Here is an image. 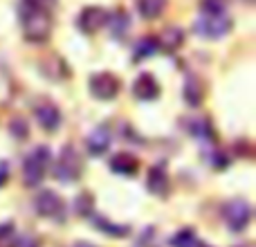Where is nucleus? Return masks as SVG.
I'll return each mask as SVG.
<instances>
[{
  "label": "nucleus",
  "mask_w": 256,
  "mask_h": 247,
  "mask_svg": "<svg viewBox=\"0 0 256 247\" xmlns=\"http://www.w3.org/2000/svg\"><path fill=\"white\" fill-rule=\"evenodd\" d=\"M34 212L36 216L48 218L54 222H66V202L58 194L50 189H40L34 196Z\"/></svg>",
  "instance_id": "nucleus-5"
},
{
  "label": "nucleus",
  "mask_w": 256,
  "mask_h": 247,
  "mask_svg": "<svg viewBox=\"0 0 256 247\" xmlns=\"http://www.w3.org/2000/svg\"><path fill=\"white\" fill-rule=\"evenodd\" d=\"M88 90L99 102H112V99H117V94L122 90V81L112 72H97V74L90 76Z\"/></svg>",
  "instance_id": "nucleus-7"
},
{
  "label": "nucleus",
  "mask_w": 256,
  "mask_h": 247,
  "mask_svg": "<svg viewBox=\"0 0 256 247\" xmlns=\"http://www.w3.org/2000/svg\"><path fill=\"white\" fill-rule=\"evenodd\" d=\"M108 166H110V171L117 173V176L135 178L137 171H140V160H137L132 153H128V150H120V153H115L110 158Z\"/></svg>",
  "instance_id": "nucleus-14"
},
{
  "label": "nucleus",
  "mask_w": 256,
  "mask_h": 247,
  "mask_svg": "<svg viewBox=\"0 0 256 247\" xmlns=\"http://www.w3.org/2000/svg\"><path fill=\"white\" fill-rule=\"evenodd\" d=\"M90 225L92 227H97L102 234H106V236H112V238H126L128 234H130V227L128 225H120V222H112V220H108L106 216H102V214H90Z\"/></svg>",
  "instance_id": "nucleus-15"
},
{
  "label": "nucleus",
  "mask_w": 256,
  "mask_h": 247,
  "mask_svg": "<svg viewBox=\"0 0 256 247\" xmlns=\"http://www.w3.org/2000/svg\"><path fill=\"white\" fill-rule=\"evenodd\" d=\"M146 189L148 194L158 196V198H164L171 191V178H168L164 164H153L148 168V176H146Z\"/></svg>",
  "instance_id": "nucleus-11"
},
{
  "label": "nucleus",
  "mask_w": 256,
  "mask_h": 247,
  "mask_svg": "<svg viewBox=\"0 0 256 247\" xmlns=\"http://www.w3.org/2000/svg\"><path fill=\"white\" fill-rule=\"evenodd\" d=\"M7 180H9V162L0 160V186H4Z\"/></svg>",
  "instance_id": "nucleus-27"
},
{
  "label": "nucleus",
  "mask_w": 256,
  "mask_h": 247,
  "mask_svg": "<svg viewBox=\"0 0 256 247\" xmlns=\"http://www.w3.org/2000/svg\"><path fill=\"white\" fill-rule=\"evenodd\" d=\"M110 144H112V130L108 124H99L90 130V135L86 137V150L88 155L92 158H102L110 150Z\"/></svg>",
  "instance_id": "nucleus-8"
},
{
  "label": "nucleus",
  "mask_w": 256,
  "mask_h": 247,
  "mask_svg": "<svg viewBox=\"0 0 256 247\" xmlns=\"http://www.w3.org/2000/svg\"><path fill=\"white\" fill-rule=\"evenodd\" d=\"M227 7V0H200V12L202 14H222Z\"/></svg>",
  "instance_id": "nucleus-25"
},
{
  "label": "nucleus",
  "mask_w": 256,
  "mask_h": 247,
  "mask_svg": "<svg viewBox=\"0 0 256 247\" xmlns=\"http://www.w3.org/2000/svg\"><path fill=\"white\" fill-rule=\"evenodd\" d=\"M158 50H160L158 38H155V36H144V38H140L135 43V48H132V58H135V63H142L153 56Z\"/></svg>",
  "instance_id": "nucleus-20"
},
{
  "label": "nucleus",
  "mask_w": 256,
  "mask_h": 247,
  "mask_svg": "<svg viewBox=\"0 0 256 247\" xmlns=\"http://www.w3.org/2000/svg\"><path fill=\"white\" fill-rule=\"evenodd\" d=\"M238 247H252V245H238Z\"/></svg>",
  "instance_id": "nucleus-30"
},
{
  "label": "nucleus",
  "mask_w": 256,
  "mask_h": 247,
  "mask_svg": "<svg viewBox=\"0 0 256 247\" xmlns=\"http://www.w3.org/2000/svg\"><path fill=\"white\" fill-rule=\"evenodd\" d=\"M168 0H140L137 9H140V16L146 20H155V18L162 16V12L166 9Z\"/></svg>",
  "instance_id": "nucleus-21"
},
{
  "label": "nucleus",
  "mask_w": 256,
  "mask_h": 247,
  "mask_svg": "<svg viewBox=\"0 0 256 247\" xmlns=\"http://www.w3.org/2000/svg\"><path fill=\"white\" fill-rule=\"evenodd\" d=\"M18 18H20V30L30 43H48L50 36L54 30V18H52V9L34 4L30 0H20L18 7Z\"/></svg>",
  "instance_id": "nucleus-1"
},
{
  "label": "nucleus",
  "mask_w": 256,
  "mask_h": 247,
  "mask_svg": "<svg viewBox=\"0 0 256 247\" xmlns=\"http://www.w3.org/2000/svg\"><path fill=\"white\" fill-rule=\"evenodd\" d=\"M182 97L189 106H200L204 99V90H202V84H200L196 76H186L184 79V86H182Z\"/></svg>",
  "instance_id": "nucleus-19"
},
{
  "label": "nucleus",
  "mask_w": 256,
  "mask_h": 247,
  "mask_svg": "<svg viewBox=\"0 0 256 247\" xmlns=\"http://www.w3.org/2000/svg\"><path fill=\"white\" fill-rule=\"evenodd\" d=\"M92 212H94V198H92V194H88V191H81V194L74 198V214H76V216H81V218H88Z\"/></svg>",
  "instance_id": "nucleus-23"
},
{
  "label": "nucleus",
  "mask_w": 256,
  "mask_h": 247,
  "mask_svg": "<svg viewBox=\"0 0 256 247\" xmlns=\"http://www.w3.org/2000/svg\"><path fill=\"white\" fill-rule=\"evenodd\" d=\"M106 25L110 27V36H112V38L122 40V38H126L128 30H130V16H128L124 9H117V12L108 14Z\"/></svg>",
  "instance_id": "nucleus-17"
},
{
  "label": "nucleus",
  "mask_w": 256,
  "mask_h": 247,
  "mask_svg": "<svg viewBox=\"0 0 256 247\" xmlns=\"http://www.w3.org/2000/svg\"><path fill=\"white\" fill-rule=\"evenodd\" d=\"M50 160H52V150L50 146H36L22 160V182L27 186H40V182L45 180L50 168Z\"/></svg>",
  "instance_id": "nucleus-2"
},
{
  "label": "nucleus",
  "mask_w": 256,
  "mask_h": 247,
  "mask_svg": "<svg viewBox=\"0 0 256 247\" xmlns=\"http://www.w3.org/2000/svg\"><path fill=\"white\" fill-rule=\"evenodd\" d=\"M9 132H12L14 140H27L30 137V124H27V120H22V117H14L9 122Z\"/></svg>",
  "instance_id": "nucleus-24"
},
{
  "label": "nucleus",
  "mask_w": 256,
  "mask_h": 247,
  "mask_svg": "<svg viewBox=\"0 0 256 247\" xmlns=\"http://www.w3.org/2000/svg\"><path fill=\"white\" fill-rule=\"evenodd\" d=\"M234 27L232 18L227 16L225 12L222 14H202L198 20L194 22V32L202 38H209V40H218L222 36H227Z\"/></svg>",
  "instance_id": "nucleus-4"
},
{
  "label": "nucleus",
  "mask_w": 256,
  "mask_h": 247,
  "mask_svg": "<svg viewBox=\"0 0 256 247\" xmlns=\"http://www.w3.org/2000/svg\"><path fill=\"white\" fill-rule=\"evenodd\" d=\"M198 247H212V245H198Z\"/></svg>",
  "instance_id": "nucleus-31"
},
{
  "label": "nucleus",
  "mask_w": 256,
  "mask_h": 247,
  "mask_svg": "<svg viewBox=\"0 0 256 247\" xmlns=\"http://www.w3.org/2000/svg\"><path fill=\"white\" fill-rule=\"evenodd\" d=\"M182 43H184V32H182L178 25L166 27V30L158 36V48L164 50V52H168V54L178 52V50L182 48Z\"/></svg>",
  "instance_id": "nucleus-16"
},
{
  "label": "nucleus",
  "mask_w": 256,
  "mask_h": 247,
  "mask_svg": "<svg viewBox=\"0 0 256 247\" xmlns=\"http://www.w3.org/2000/svg\"><path fill=\"white\" fill-rule=\"evenodd\" d=\"M108 20V12L104 7H97V4H90V7H84L76 18V27L84 34H94L99 32Z\"/></svg>",
  "instance_id": "nucleus-9"
},
{
  "label": "nucleus",
  "mask_w": 256,
  "mask_h": 247,
  "mask_svg": "<svg viewBox=\"0 0 256 247\" xmlns=\"http://www.w3.org/2000/svg\"><path fill=\"white\" fill-rule=\"evenodd\" d=\"M186 128H189L191 137H196V140H200V142H214L216 140L214 126L207 117H196V120H191L189 124H186Z\"/></svg>",
  "instance_id": "nucleus-18"
},
{
  "label": "nucleus",
  "mask_w": 256,
  "mask_h": 247,
  "mask_svg": "<svg viewBox=\"0 0 256 247\" xmlns=\"http://www.w3.org/2000/svg\"><path fill=\"white\" fill-rule=\"evenodd\" d=\"M222 218L232 232H245L252 222V204L245 198H234L222 207Z\"/></svg>",
  "instance_id": "nucleus-6"
},
{
  "label": "nucleus",
  "mask_w": 256,
  "mask_h": 247,
  "mask_svg": "<svg viewBox=\"0 0 256 247\" xmlns=\"http://www.w3.org/2000/svg\"><path fill=\"white\" fill-rule=\"evenodd\" d=\"M212 164L216 171H225L230 166V158H227L225 150H214V158H212Z\"/></svg>",
  "instance_id": "nucleus-26"
},
{
  "label": "nucleus",
  "mask_w": 256,
  "mask_h": 247,
  "mask_svg": "<svg viewBox=\"0 0 256 247\" xmlns=\"http://www.w3.org/2000/svg\"><path fill=\"white\" fill-rule=\"evenodd\" d=\"M34 117L45 132H56L63 122L61 110H58V106H54L52 102H40L38 106L34 108Z\"/></svg>",
  "instance_id": "nucleus-10"
},
{
  "label": "nucleus",
  "mask_w": 256,
  "mask_h": 247,
  "mask_svg": "<svg viewBox=\"0 0 256 247\" xmlns=\"http://www.w3.org/2000/svg\"><path fill=\"white\" fill-rule=\"evenodd\" d=\"M38 70H40V74L50 81H66L68 76H70V68H68V63L63 61L58 54L45 56L43 61L38 63Z\"/></svg>",
  "instance_id": "nucleus-13"
},
{
  "label": "nucleus",
  "mask_w": 256,
  "mask_h": 247,
  "mask_svg": "<svg viewBox=\"0 0 256 247\" xmlns=\"http://www.w3.org/2000/svg\"><path fill=\"white\" fill-rule=\"evenodd\" d=\"M132 97L137 102H155L160 97V84L153 74L148 72H142L140 76L132 84Z\"/></svg>",
  "instance_id": "nucleus-12"
},
{
  "label": "nucleus",
  "mask_w": 256,
  "mask_h": 247,
  "mask_svg": "<svg viewBox=\"0 0 256 247\" xmlns=\"http://www.w3.org/2000/svg\"><path fill=\"white\" fill-rule=\"evenodd\" d=\"M72 247H97V245H92V243H88V240H76Z\"/></svg>",
  "instance_id": "nucleus-29"
},
{
  "label": "nucleus",
  "mask_w": 256,
  "mask_h": 247,
  "mask_svg": "<svg viewBox=\"0 0 256 247\" xmlns=\"http://www.w3.org/2000/svg\"><path fill=\"white\" fill-rule=\"evenodd\" d=\"M52 176L58 182H76L84 176V160H81V155L76 153V148L72 144H66L61 148L56 162H54Z\"/></svg>",
  "instance_id": "nucleus-3"
},
{
  "label": "nucleus",
  "mask_w": 256,
  "mask_h": 247,
  "mask_svg": "<svg viewBox=\"0 0 256 247\" xmlns=\"http://www.w3.org/2000/svg\"><path fill=\"white\" fill-rule=\"evenodd\" d=\"M168 245L171 247H198L200 240H198V236H196V232L191 230V227H184V230L176 232V234L168 238Z\"/></svg>",
  "instance_id": "nucleus-22"
},
{
  "label": "nucleus",
  "mask_w": 256,
  "mask_h": 247,
  "mask_svg": "<svg viewBox=\"0 0 256 247\" xmlns=\"http://www.w3.org/2000/svg\"><path fill=\"white\" fill-rule=\"evenodd\" d=\"M30 2H34V4H40V7H48V9H52L54 4H56V0H30Z\"/></svg>",
  "instance_id": "nucleus-28"
}]
</instances>
